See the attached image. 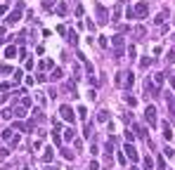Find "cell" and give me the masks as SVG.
<instances>
[{
    "mask_svg": "<svg viewBox=\"0 0 175 170\" xmlns=\"http://www.w3.org/2000/svg\"><path fill=\"white\" fill-rule=\"evenodd\" d=\"M5 99H7V95H0V104H5Z\"/></svg>",
    "mask_w": 175,
    "mask_h": 170,
    "instance_id": "38",
    "label": "cell"
},
{
    "mask_svg": "<svg viewBox=\"0 0 175 170\" xmlns=\"http://www.w3.org/2000/svg\"><path fill=\"white\" fill-rule=\"evenodd\" d=\"M69 2H76V0H69Z\"/></svg>",
    "mask_w": 175,
    "mask_h": 170,
    "instance_id": "41",
    "label": "cell"
},
{
    "mask_svg": "<svg viewBox=\"0 0 175 170\" xmlns=\"http://www.w3.org/2000/svg\"><path fill=\"white\" fill-rule=\"evenodd\" d=\"M52 142H54V144H62V137H59L57 132H52Z\"/></svg>",
    "mask_w": 175,
    "mask_h": 170,
    "instance_id": "35",
    "label": "cell"
},
{
    "mask_svg": "<svg viewBox=\"0 0 175 170\" xmlns=\"http://www.w3.org/2000/svg\"><path fill=\"white\" fill-rule=\"evenodd\" d=\"M166 59H168V62H170V64H173V62H175V50H170V52H168V54H166Z\"/></svg>",
    "mask_w": 175,
    "mask_h": 170,
    "instance_id": "32",
    "label": "cell"
},
{
    "mask_svg": "<svg viewBox=\"0 0 175 170\" xmlns=\"http://www.w3.org/2000/svg\"><path fill=\"white\" fill-rule=\"evenodd\" d=\"M123 151H126V156H128L130 161H133V163L137 161V149H135L133 144H126V147H123Z\"/></svg>",
    "mask_w": 175,
    "mask_h": 170,
    "instance_id": "5",
    "label": "cell"
},
{
    "mask_svg": "<svg viewBox=\"0 0 175 170\" xmlns=\"http://www.w3.org/2000/svg\"><path fill=\"white\" fill-rule=\"evenodd\" d=\"M126 76V78H123V85H126V88H130V85L135 83V78H133V73H123Z\"/></svg>",
    "mask_w": 175,
    "mask_h": 170,
    "instance_id": "14",
    "label": "cell"
},
{
    "mask_svg": "<svg viewBox=\"0 0 175 170\" xmlns=\"http://www.w3.org/2000/svg\"><path fill=\"white\" fill-rule=\"evenodd\" d=\"M163 99H166V104H168L170 118H175V99H173V92H168V90H166V92H163Z\"/></svg>",
    "mask_w": 175,
    "mask_h": 170,
    "instance_id": "3",
    "label": "cell"
},
{
    "mask_svg": "<svg viewBox=\"0 0 175 170\" xmlns=\"http://www.w3.org/2000/svg\"><path fill=\"white\" fill-rule=\"evenodd\" d=\"M163 156H166V158H173V156H175V149L173 147H166L163 149Z\"/></svg>",
    "mask_w": 175,
    "mask_h": 170,
    "instance_id": "18",
    "label": "cell"
},
{
    "mask_svg": "<svg viewBox=\"0 0 175 170\" xmlns=\"http://www.w3.org/2000/svg\"><path fill=\"white\" fill-rule=\"evenodd\" d=\"M144 118H147L149 128H154V125H156V109H154V106H147V111H144Z\"/></svg>",
    "mask_w": 175,
    "mask_h": 170,
    "instance_id": "4",
    "label": "cell"
},
{
    "mask_svg": "<svg viewBox=\"0 0 175 170\" xmlns=\"http://www.w3.org/2000/svg\"><path fill=\"white\" fill-rule=\"evenodd\" d=\"M54 7V0H43V10H52Z\"/></svg>",
    "mask_w": 175,
    "mask_h": 170,
    "instance_id": "23",
    "label": "cell"
},
{
    "mask_svg": "<svg viewBox=\"0 0 175 170\" xmlns=\"http://www.w3.org/2000/svg\"><path fill=\"white\" fill-rule=\"evenodd\" d=\"M69 40H71V45H76V42H78V36H76V33L71 31V33H69Z\"/></svg>",
    "mask_w": 175,
    "mask_h": 170,
    "instance_id": "31",
    "label": "cell"
},
{
    "mask_svg": "<svg viewBox=\"0 0 175 170\" xmlns=\"http://www.w3.org/2000/svg\"><path fill=\"white\" fill-rule=\"evenodd\" d=\"M130 170H140V168H137V165H133V168H130Z\"/></svg>",
    "mask_w": 175,
    "mask_h": 170,
    "instance_id": "40",
    "label": "cell"
},
{
    "mask_svg": "<svg viewBox=\"0 0 175 170\" xmlns=\"http://www.w3.org/2000/svg\"><path fill=\"white\" fill-rule=\"evenodd\" d=\"M154 168V161L149 158V156H144V170H152Z\"/></svg>",
    "mask_w": 175,
    "mask_h": 170,
    "instance_id": "19",
    "label": "cell"
},
{
    "mask_svg": "<svg viewBox=\"0 0 175 170\" xmlns=\"http://www.w3.org/2000/svg\"><path fill=\"white\" fill-rule=\"evenodd\" d=\"M5 12H7V7H5V5H0V14H5Z\"/></svg>",
    "mask_w": 175,
    "mask_h": 170,
    "instance_id": "39",
    "label": "cell"
},
{
    "mask_svg": "<svg viewBox=\"0 0 175 170\" xmlns=\"http://www.w3.org/2000/svg\"><path fill=\"white\" fill-rule=\"evenodd\" d=\"M57 14L59 17H66V5H64V2H62V5H57Z\"/></svg>",
    "mask_w": 175,
    "mask_h": 170,
    "instance_id": "24",
    "label": "cell"
},
{
    "mask_svg": "<svg viewBox=\"0 0 175 170\" xmlns=\"http://www.w3.org/2000/svg\"><path fill=\"white\" fill-rule=\"evenodd\" d=\"M0 71H3V73H12V66H7V64H0Z\"/></svg>",
    "mask_w": 175,
    "mask_h": 170,
    "instance_id": "27",
    "label": "cell"
},
{
    "mask_svg": "<svg viewBox=\"0 0 175 170\" xmlns=\"http://www.w3.org/2000/svg\"><path fill=\"white\" fill-rule=\"evenodd\" d=\"M14 54H17V48H14V45H7V48H5V57H7V59H12Z\"/></svg>",
    "mask_w": 175,
    "mask_h": 170,
    "instance_id": "11",
    "label": "cell"
},
{
    "mask_svg": "<svg viewBox=\"0 0 175 170\" xmlns=\"http://www.w3.org/2000/svg\"><path fill=\"white\" fill-rule=\"evenodd\" d=\"M133 14L135 17H147V2H137L133 7Z\"/></svg>",
    "mask_w": 175,
    "mask_h": 170,
    "instance_id": "6",
    "label": "cell"
},
{
    "mask_svg": "<svg viewBox=\"0 0 175 170\" xmlns=\"http://www.w3.org/2000/svg\"><path fill=\"white\" fill-rule=\"evenodd\" d=\"M36 99H38V104H40V106L48 104V97H45V92H36Z\"/></svg>",
    "mask_w": 175,
    "mask_h": 170,
    "instance_id": "12",
    "label": "cell"
},
{
    "mask_svg": "<svg viewBox=\"0 0 175 170\" xmlns=\"http://www.w3.org/2000/svg\"><path fill=\"white\" fill-rule=\"evenodd\" d=\"M123 99H126V104H128V106H135V104H137V99H135V97H130V95H126Z\"/></svg>",
    "mask_w": 175,
    "mask_h": 170,
    "instance_id": "21",
    "label": "cell"
},
{
    "mask_svg": "<svg viewBox=\"0 0 175 170\" xmlns=\"http://www.w3.org/2000/svg\"><path fill=\"white\" fill-rule=\"evenodd\" d=\"M149 64H152V59H149V57H144V59H142V62H140V66H142V69H147Z\"/></svg>",
    "mask_w": 175,
    "mask_h": 170,
    "instance_id": "29",
    "label": "cell"
},
{
    "mask_svg": "<svg viewBox=\"0 0 175 170\" xmlns=\"http://www.w3.org/2000/svg\"><path fill=\"white\" fill-rule=\"evenodd\" d=\"M59 113H62V118H64V121H69L71 125H74L76 116H74V109H71L69 104H62V106H59Z\"/></svg>",
    "mask_w": 175,
    "mask_h": 170,
    "instance_id": "1",
    "label": "cell"
},
{
    "mask_svg": "<svg viewBox=\"0 0 175 170\" xmlns=\"http://www.w3.org/2000/svg\"><path fill=\"white\" fill-rule=\"evenodd\" d=\"M111 45H114L116 50H123V36H114V38H111Z\"/></svg>",
    "mask_w": 175,
    "mask_h": 170,
    "instance_id": "7",
    "label": "cell"
},
{
    "mask_svg": "<svg viewBox=\"0 0 175 170\" xmlns=\"http://www.w3.org/2000/svg\"><path fill=\"white\" fill-rule=\"evenodd\" d=\"M0 137H3V139H10V137H12V130H10V128H7V130H3V135H0Z\"/></svg>",
    "mask_w": 175,
    "mask_h": 170,
    "instance_id": "28",
    "label": "cell"
},
{
    "mask_svg": "<svg viewBox=\"0 0 175 170\" xmlns=\"http://www.w3.org/2000/svg\"><path fill=\"white\" fill-rule=\"evenodd\" d=\"M128 54H130L128 59H135V45H130V48H128Z\"/></svg>",
    "mask_w": 175,
    "mask_h": 170,
    "instance_id": "33",
    "label": "cell"
},
{
    "mask_svg": "<svg viewBox=\"0 0 175 170\" xmlns=\"http://www.w3.org/2000/svg\"><path fill=\"white\" fill-rule=\"evenodd\" d=\"M74 135H76L74 125H69V128H66V130H64V139H74Z\"/></svg>",
    "mask_w": 175,
    "mask_h": 170,
    "instance_id": "13",
    "label": "cell"
},
{
    "mask_svg": "<svg viewBox=\"0 0 175 170\" xmlns=\"http://www.w3.org/2000/svg\"><path fill=\"white\" fill-rule=\"evenodd\" d=\"M168 78H170V85H175V73H168Z\"/></svg>",
    "mask_w": 175,
    "mask_h": 170,
    "instance_id": "37",
    "label": "cell"
},
{
    "mask_svg": "<svg viewBox=\"0 0 175 170\" xmlns=\"http://www.w3.org/2000/svg\"><path fill=\"white\" fill-rule=\"evenodd\" d=\"M50 78H52V80H59V78H62V69H54V73L50 76Z\"/></svg>",
    "mask_w": 175,
    "mask_h": 170,
    "instance_id": "25",
    "label": "cell"
},
{
    "mask_svg": "<svg viewBox=\"0 0 175 170\" xmlns=\"http://www.w3.org/2000/svg\"><path fill=\"white\" fill-rule=\"evenodd\" d=\"M163 78H166V73H154V80H152V83H154L156 88L161 90V85H163Z\"/></svg>",
    "mask_w": 175,
    "mask_h": 170,
    "instance_id": "8",
    "label": "cell"
},
{
    "mask_svg": "<svg viewBox=\"0 0 175 170\" xmlns=\"http://www.w3.org/2000/svg\"><path fill=\"white\" fill-rule=\"evenodd\" d=\"M156 168H159V170H166V161H163V156H159V158H156Z\"/></svg>",
    "mask_w": 175,
    "mask_h": 170,
    "instance_id": "22",
    "label": "cell"
},
{
    "mask_svg": "<svg viewBox=\"0 0 175 170\" xmlns=\"http://www.w3.org/2000/svg\"><path fill=\"white\" fill-rule=\"evenodd\" d=\"M10 156V149H0V158H7Z\"/></svg>",
    "mask_w": 175,
    "mask_h": 170,
    "instance_id": "34",
    "label": "cell"
},
{
    "mask_svg": "<svg viewBox=\"0 0 175 170\" xmlns=\"http://www.w3.org/2000/svg\"><path fill=\"white\" fill-rule=\"evenodd\" d=\"M21 78H24V73H21V71H14V76H12V83L19 85V83H21Z\"/></svg>",
    "mask_w": 175,
    "mask_h": 170,
    "instance_id": "16",
    "label": "cell"
},
{
    "mask_svg": "<svg viewBox=\"0 0 175 170\" xmlns=\"http://www.w3.org/2000/svg\"><path fill=\"white\" fill-rule=\"evenodd\" d=\"M52 66V59H45V62H40V69H50Z\"/></svg>",
    "mask_w": 175,
    "mask_h": 170,
    "instance_id": "26",
    "label": "cell"
},
{
    "mask_svg": "<svg viewBox=\"0 0 175 170\" xmlns=\"http://www.w3.org/2000/svg\"><path fill=\"white\" fill-rule=\"evenodd\" d=\"M78 113H80V118L85 121V116H88V109H85V106H78Z\"/></svg>",
    "mask_w": 175,
    "mask_h": 170,
    "instance_id": "30",
    "label": "cell"
},
{
    "mask_svg": "<svg viewBox=\"0 0 175 170\" xmlns=\"http://www.w3.org/2000/svg\"><path fill=\"white\" fill-rule=\"evenodd\" d=\"M97 121H100V123H106V121H109V111H100V113H97Z\"/></svg>",
    "mask_w": 175,
    "mask_h": 170,
    "instance_id": "17",
    "label": "cell"
},
{
    "mask_svg": "<svg viewBox=\"0 0 175 170\" xmlns=\"http://www.w3.org/2000/svg\"><path fill=\"white\" fill-rule=\"evenodd\" d=\"M95 12H97V21H100V24H106V21H109V12H106L100 2L95 5Z\"/></svg>",
    "mask_w": 175,
    "mask_h": 170,
    "instance_id": "2",
    "label": "cell"
},
{
    "mask_svg": "<svg viewBox=\"0 0 175 170\" xmlns=\"http://www.w3.org/2000/svg\"><path fill=\"white\" fill-rule=\"evenodd\" d=\"M0 116L5 118V121H10V118H12V116H14V113H12V111H10V109H3V111H0Z\"/></svg>",
    "mask_w": 175,
    "mask_h": 170,
    "instance_id": "20",
    "label": "cell"
},
{
    "mask_svg": "<svg viewBox=\"0 0 175 170\" xmlns=\"http://www.w3.org/2000/svg\"><path fill=\"white\" fill-rule=\"evenodd\" d=\"M161 135H163L166 139H173V130H170V125H168V123H163V132H161Z\"/></svg>",
    "mask_w": 175,
    "mask_h": 170,
    "instance_id": "10",
    "label": "cell"
},
{
    "mask_svg": "<svg viewBox=\"0 0 175 170\" xmlns=\"http://www.w3.org/2000/svg\"><path fill=\"white\" fill-rule=\"evenodd\" d=\"M12 113H14L17 118H24V116H26V109H24V106H17V109H14Z\"/></svg>",
    "mask_w": 175,
    "mask_h": 170,
    "instance_id": "15",
    "label": "cell"
},
{
    "mask_svg": "<svg viewBox=\"0 0 175 170\" xmlns=\"http://www.w3.org/2000/svg\"><path fill=\"white\" fill-rule=\"evenodd\" d=\"M52 156H54L52 147H50V149H45V154H43V163H50V161H52Z\"/></svg>",
    "mask_w": 175,
    "mask_h": 170,
    "instance_id": "9",
    "label": "cell"
},
{
    "mask_svg": "<svg viewBox=\"0 0 175 170\" xmlns=\"http://www.w3.org/2000/svg\"><path fill=\"white\" fill-rule=\"evenodd\" d=\"M90 170H100V165H97V161H92V163H90Z\"/></svg>",
    "mask_w": 175,
    "mask_h": 170,
    "instance_id": "36",
    "label": "cell"
}]
</instances>
